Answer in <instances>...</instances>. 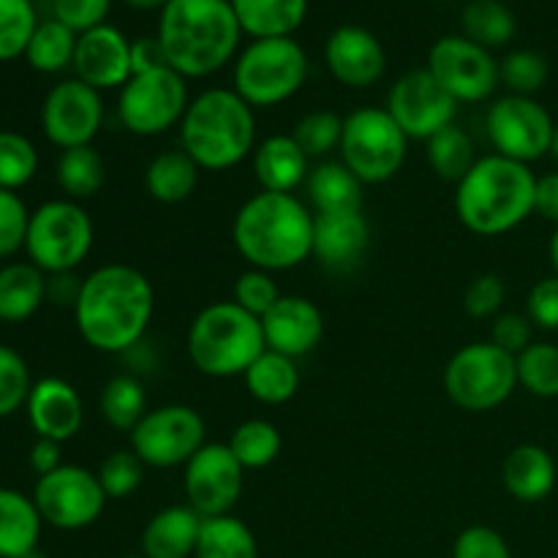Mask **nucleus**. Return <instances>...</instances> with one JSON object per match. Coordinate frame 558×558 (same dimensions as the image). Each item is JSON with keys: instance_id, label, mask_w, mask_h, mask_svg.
Returning <instances> with one entry per match:
<instances>
[{"instance_id": "1", "label": "nucleus", "mask_w": 558, "mask_h": 558, "mask_svg": "<svg viewBox=\"0 0 558 558\" xmlns=\"http://www.w3.org/2000/svg\"><path fill=\"white\" fill-rule=\"evenodd\" d=\"M156 311L150 278L136 267L112 262L85 276L74 322L82 341L104 354H123L145 338Z\"/></svg>"}, {"instance_id": "2", "label": "nucleus", "mask_w": 558, "mask_h": 558, "mask_svg": "<svg viewBox=\"0 0 558 558\" xmlns=\"http://www.w3.org/2000/svg\"><path fill=\"white\" fill-rule=\"evenodd\" d=\"M232 240L238 254L256 270H294L314 254V213L294 194L259 191L240 205Z\"/></svg>"}, {"instance_id": "3", "label": "nucleus", "mask_w": 558, "mask_h": 558, "mask_svg": "<svg viewBox=\"0 0 558 558\" xmlns=\"http://www.w3.org/2000/svg\"><path fill=\"white\" fill-rule=\"evenodd\" d=\"M156 36L180 76L205 80L234 58L243 27L229 0H169Z\"/></svg>"}, {"instance_id": "4", "label": "nucleus", "mask_w": 558, "mask_h": 558, "mask_svg": "<svg viewBox=\"0 0 558 558\" xmlns=\"http://www.w3.org/2000/svg\"><path fill=\"white\" fill-rule=\"evenodd\" d=\"M537 174L529 163L490 153L480 156L456 189V213L469 232L499 238L534 216Z\"/></svg>"}, {"instance_id": "5", "label": "nucleus", "mask_w": 558, "mask_h": 558, "mask_svg": "<svg viewBox=\"0 0 558 558\" xmlns=\"http://www.w3.org/2000/svg\"><path fill=\"white\" fill-rule=\"evenodd\" d=\"M180 147L207 172H227L256 150L254 107L234 87H210L191 98L180 120Z\"/></svg>"}, {"instance_id": "6", "label": "nucleus", "mask_w": 558, "mask_h": 558, "mask_svg": "<svg viewBox=\"0 0 558 558\" xmlns=\"http://www.w3.org/2000/svg\"><path fill=\"white\" fill-rule=\"evenodd\" d=\"M185 349L199 374L213 379L243 376L267 349L259 316L240 308L234 300L210 303L191 319Z\"/></svg>"}, {"instance_id": "7", "label": "nucleus", "mask_w": 558, "mask_h": 558, "mask_svg": "<svg viewBox=\"0 0 558 558\" xmlns=\"http://www.w3.org/2000/svg\"><path fill=\"white\" fill-rule=\"evenodd\" d=\"M308 54L289 38H254L234 63V93L254 109L278 107L303 90Z\"/></svg>"}, {"instance_id": "8", "label": "nucleus", "mask_w": 558, "mask_h": 558, "mask_svg": "<svg viewBox=\"0 0 558 558\" xmlns=\"http://www.w3.org/2000/svg\"><path fill=\"white\" fill-rule=\"evenodd\" d=\"M441 381L447 398L463 412H494L518 390V365L496 343L474 341L452 354Z\"/></svg>"}, {"instance_id": "9", "label": "nucleus", "mask_w": 558, "mask_h": 558, "mask_svg": "<svg viewBox=\"0 0 558 558\" xmlns=\"http://www.w3.org/2000/svg\"><path fill=\"white\" fill-rule=\"evenodd\" d=\"M96 240L93 218L80 202L49 199L31 213L25 254L47 276L74 272Z\"/></svg>"}, {"instance_id": "10", "label": "nucleus", "mask_w": 558, "mask_h": 558, "mask_svg": "<svg viewBox=\"0 0 558 558\" xmlns=\"http://www.w3.org/2000/svg\"><path fill=\"white\" fill-rule=\"evenodd\" d=\"M409 136L385 107H360L343 118L341 161L363 185H381L401 172Z\"/></svg>"}, {"instance_id": "11", "label": "nucleus", "mask_w": 558, "mask_h": 558, "mask_svg": "<svg viewBox=\"0 0 558 558\" xmlns=\"http://www.w3.org/2000/svg\"><path fill=\"white\" fill-rule=\"evenodd\" d=\"M189 85L174 69L134 74L118 96V118L136 136H161L180 125L189 109Z\"/></svg>"}, {"instance_id": "12", "label": "nucleus", "mask_w": 558, "mask_h": 558, "mask_svg": "<svg viewBox=\"0 0 558 558\" xmlns=\"http://www.w3.org/2000/svg\"><path fill=\"white\" fill-rule=\"evenodd\" d=\"M205 417L185 403H167L150 409L129 434L131 450L150 469L185 466L205 441Z\"/></svg>"}, {"instance_id": "13", "label": "nucleus", "mask_w": 558, "mask_h": 558, "mask_svg": "<svg viewBox=\"0 0 558 558\" xmlns=\"http://www.w3.org/2000/svg\"><path fill=\"white\" fill-rule=\"evenodd\" d=\"M485 131L499 156L532 167L539 158L550 156L556 123L537 98L507 93L490 104L485 114Z\"/></svg>"}, {"instance_id": "14", "label": "nucleus", "mask_w": 558, "mask_h": 558, "mask_svg": "<svg viewBox=\"0 0 558 558\" xmlns=\"http://www.w3.org/2000/svg\"><path fill=\"white\" fill-rule=\"evenodd\" d=\"M33 501L44 523L60 532H80L101 518L107 494L98 483V474H93L90 469L63 463L52 474L38 477Z\"/></svg>"}, {"instance_id": "15", "label": "nucleus", "mask_w": 558, "mask_h": 558, "mask_svg": "<svg viewBox=\"0 0 558 558\" xmlns=\"http://www.w3.org/2000/svg\"><path fill=\"white\" fill-rule=\"evenodd\" d=\"M425 69L458 104L488 101L499 87V63L490 49L466 36H441L430 47Z\"/></svg>"}, {"instance_id": "16", "label": "nucleus", "mask_w": 558, "mask_h": 558, "mask_svg": "<svg viewBox=\"0 0 558 558\" xmlns=\"http://www.w3.org/2000/svg\"><path fill=\"white\" fill-rule=\"evenodd\" d=\"M245 469L232 456L229 445H205L183 466L185 505L202 518L232 515L243 496Z\"/></svg>"}, {"instance_id": "17", "label": "nucleus", "mask_w": 558, "mask_h": 558, "mask_svg": "<svg viewBox=\"0 0 558 558\" xmlns=\"http://www.w3.org/2000/svg\"><path fill=\"white\" fill-rule=\"evenodd\" d=\"M385 109L409 140L428 142L441 129L456 123L458 101L428 69H417L396 80Z\"/></svg>"}, {"instance_id": "18", "label": "nucleus", "mask_w": 558, "mask_h": 558, "mask_svg": "<svg viewBox=\"0 0 558 558\" xmlns=\"http://www.w3.org/2000/svg\"><path fill=\"white\" fill-rule=\"evenodd\" d=\"M104 125L101 90L82 80H63L47 93L41 104V131L54 147L93 145Z\"/></svg>"}, {"instance_id": "19", "label": "nucleus", "mask_w": 558, "mask_h": 558, "mask_svg": "<svg viewBox=\"0 0 558 558\" xmlns=\"http://www.w3.org/2000/svg\"><path fill=\"white\" fill-rule=\"evenodd\" d=\"M325 60L330 74L354 90L376 85L387 71L385 47L368 27L360 25L336 27L325 44Z\"/></svg>"}, {"instance_id": "20", "label": "nucleus", "mask_w": 558, "mask_h": 558, "mask_svg": "<svg viewBox=\"0 0 558 558\" xmlns=\"http://www.w3.org/2000/svg\"><path fill=\"white\" fill-rule=\"evenodd\" d=\"M267 349L298 360L314 352L325 338V314L319 305L300 294H283L265 316H262Z\"/></svg>"}, {"instance_id": "21", "label": "nucleus", "mask_w": 558, "mask_h": 558, "mask_svg": "<svg viewBox=\"0 0 558 558\" xmlns=\"http://www.w3.org/2000/svg\"><path fill=\"white\" fill-rule=\"evenodd\" d=\"M74 74L96 90H114L131 80V41L112 25L80 33L74 52Z\"/></svg>"}, {"instance_id": "22", "label": "nucleus", "mask_w": 558, "mask_h": 558, "mask_svg": "<svg viewBox=\"0 0 558 558\" xmlns=\"http://www.w3.org/2000/svg\"><path fill=\"white\" fill-rule=\"evenodd\" d=\"M27 423L36 430L38 439L69 441L80 434L85 423V407L74 385H69L60 376H44L33 381V390L27 396Z\"/></svg>"}, {"instance_id": "23", "label": "nucleus", "mask_w": 558, "mask_h": 558, "mask_svg": "<svg viewBox=\"0 0 558 558\" xmlns=\"http://www.w3.org/2000/svg\"><path fill=\"white\" fill-rule=\"evenodd\" d=\"M371 245V223L363 210L316 213L314 254L327 270H352L360 265Z\"/></svg>"}, {"instance_id": "24", "label": "nucleus", "mask_w": 558, "mask_h": 558, "mask_svg": "<svg viewBox=\"0 0 558 558\" xmlns=\"http://www.w3.org/2000/svg\"><path fill=\"white\" fill-rule=\"evenodd\" d=\"M254 178L262 191L270 194H294L308 180V161L303 147L292 134H272L262 140L254 150Z\"/></svg>"}, {"instance_id": "25", "label": "nucleus", "mask_w": 558, "mask_h": 558, "mask_svg": "<svg viewBox=\"0 0 558 558\" xmlns=\"http://www.w3.org/2000/svg\"><path fill=\"white\" fill-rule=\"evenodd\" d=\"M556 461L545 447L518 445L507 452L501 463V483L515 501L537 505L548 499L556 488Z\"/></svg>"}, {"instance_id": "26", "label": "nucleus", "mask_w": 558, "mask_h": 558, "mask_svg": "<svg viewBox=\"0 0 558 558\" xmlns=\"http://www.w3.org/2000/svg\"><path fill=\"white\" fill-rule=\"evenodd\" d=\"M205 518L189 505H174L147 521L140 539V554L147 558H191L199 543Z\"/></svg>"}, {"instance_id": "27", "label": "nucleus", "mask_w": 558, "mask_h": 558, "mask_svg": "<svg viewBox=\"0 0 558 558\" xmlns=\"http://www.w3.org/2000/svg\"><path fill=\"white\" fill-rule=\"evenodd\" d=\"M41 526V512L33 496L14 488H0V558L36 554Z\"/></svg>"}, {"instance_id": "28", "label": "nucleus", "mask_w": 558, "mask_h": 558, "mask_svg": "<svg viewBox=\"0 0 558 558\" xmlns=\"http://www.w3.org/2000/svg\"><path fill=\"white\" fill-rule=\"evenodd\" d=\"M47 303V272L33 262H9L0 267V322L20 325Z\"/></svg>"}, {"instance_id": "29", "label": "nucleus", "mask_w": 558, "mask_h": 558, "mask_svg": "<svg viewBox=\"0 0 558 558\" xmlns=\"http://www.w3.org/2000/svg\"><path fill=\"white\" fill-rule=\"evenodd\" d=\"M243 33L254 38H289L308 14V0H229Z\"/></svg>"}, {"instance_id": "30", "label": "nucleus", "mask_w": 558, "mask_h": 558, "mask_svg": "<svg viewBox=\"0 0 558 558\" xmlns=\"http://www.w3.org/2000/svg\"><path fill=\"white\" fill-rule=\"evenodd\" d=\"M305 191L316 213L363 210V183L343 161L316 163L305 180Z\"/></svg>"}, {"instance_id": "31", "label": "nucleus", "mask_w": 558, "mask_h": 558, "mask_svg": "<svg viewBox=\"0 0 558 558\" xmlns=\"http://www.w3.org/2000/svg\"><path fill=\"white\" fill-rule=\"evenodd\" d=\"M199 172L194 158L183 150H163L147 163L145 169V191L161 205H180V202L191 199V194L199 185Z\"/></svg>"}, {"instance_id": "32", "label": "nucleus", "mask_w": 558, "mask_h": 558, "mask_svg": "<svg viewBox=\"0 0 558 558\" xmlns=\"http://www.w3.org/2000/svg\"><path fill=\"white\" fill-rule=\"evenodd\" d=\"M245 390L254 401L265 407H281L289 403L300 390V368L292 357L265 349L243 374Z\"/></svg>"}, {"instance_id": "33", "label": "nucleus", "mask_w": 558, "mask_h": 558, "mask_svg": "<svg viewBox=\"0 0 558 558\" xmlns=\"http://www.w3.org/2000/svg\"><path fill=\"white\" fill-rule=\"evenodd\" d=\"M98 412H101L104 423L114 430H131L140 425L147 409V390L142 385L140 376L134 374H118L101 387V398H98Z\"/></svg>"}, {"instance_id": "34", "label": "nucleus", "mask_w": 558, "mask_h": 558, "mask_svg": "<svg viewBox=\"0 0 558 558\" xmlns=\"http://www.w3.org/2000/svg\"><path fill=\"white\" fill-rule=\"evenodd\" d=\"M54 178H58V185L69 199H90L107 183V163L93 145L71 147V150L60 153Z\"/></svg>"}, {"instance_id": "35", "label": "nucleus", "mask_w": 558, "mask_h": 558, "mask_svg": "<svg viewBox=\"0 0 558 558\" xmlns=\"http://www.w3.org/2000/svg\"><path fill=\"white\" fill-rule=\"evenodd\" d=\"M194 558H259V545L240 518H205Z\"/></svg>"}, {"instance_id": "36", "label": "nucleus", "mask_w": 558, "mask_h": 558, "mask_svg": "<svg viewBox=\"0 0 558 558\" xmlns=\"http://www.w3.org/2000/svg\"><path fill=\"white\" fill-rule=\"evenodd\" d=\"M425 158H428L430 169L439 174L447 183H461L469 174V169L477 163V150H474V142L461 125H447L439 134L430 136L425 142Z\"/></svg>"}, {"instance_id": "37", "label": "nucleus", "mask_w": 558, "mask_h": 558, "mask_svg": "<svg viewBox=\"0 0 558 558\" xmlns=\"http://www.w3.org/2000/svg\"><path fill=\"white\" fill-rule=\"evenodd\" d=\"M76 38H80V33L65 27L54 16L47 22H38L36 33L25 49V60L38 74H60L63 69L74 65Z\"/></svg>"}, {"instance_id": "38", "label": "nucleus", "mask_w": 558, "mask_h": 558, "mask_svg": "<svg viewBox=\"0 0 558 558\" xmlns=\"http://www.w3.org/2000/svg\"><path fill=\"white\" fill-rule=\"evenodd\" d=\"M463 36L485 49L505 47L515 38V14L501 0H472L461 14Z\"/></svg>"}, {"instance_id": "39", "label": "nucleus", "mask_w": 558, "mask_h": 558, "mask_svg": "<svg viewBox=\"0 0 558 558\" xmlns=\"http://www.w3.org/2000/svg\"><path fill=\"white\" fill-rule=\"evenodd\" d=\"M227 445L245 472H256V469H267L270 463H276V458L281 456L283 439L281 430L270 420H245L232 430Z\"/></svg>"}, {"instance_id": "40", "label": "nucleus", "mask_w": 558, "mask_h": 558, "mask_svg": "<svg viewBox=\"0 0 558 558\" xmlns=\"http://www.w3.org/2000/svg\"><path fill=\"white\" fill-rule=\"evenodd\" d=\"M518 387L534 398H558V347L550 341H534L515 357Z\"/></svg>"}, {"instance_id": "41", "label": "nucleus", "mask_w": 558, "mask_h": 558, "mask_svg": "<svg viewBox=\"0 0 558 558\" xmlns=\"http://www.w3.org/2000/svg\"><path fill=\"white\" fill-rule=\"evenodd\" d=\"M38 150L20 131H0V191H20L36 178Z\"/></svg>"}, {"instance_id": "42", "label": "nucleus", "mask_w": 558, "mask_h": 558, "mask_svg": "<svg viewBox=\"0 0 558 558\" xmlns=\"http://www.w3.org/2000/svg\"><path fill=\"white\" fill-rule=\"evenodd\" d=\"M36 27L38 16L31 0H0V63L25 58Z\"/></svg>"}, {"instance_id": "43", "label": "nucleus", "mask_w": 558, "mask_h": 558, "mask_svg": "<svg viewBox=\"0 0 558 558\" xmlns=\"http://www.w3.org/2000/svg\"><path fill=\"white\" fill-rule=\"evenodd\" d=\"M294 142L303 147L308 158H325L332 150L341 147L343 136V118L327 109H316V112L303 114L292 129Z\"/></svg>"}, {"instance_id": "44", "label": "nucleus", "mask_w": 558, "mask_h": 558, "mask_svg": "<svg viewBox=\"0 0 558 558\" xmlns=\"http://www.w3.org/2000/svg\"><path fill=\"white\" fill-rule=\"evenodd\" d=\"M550 65L545 54L534 52V49H515V52L505 54L499 63V80L512 96H532L543 90L548 82Z\"/></svg>"}, {"instance_id": "45", "label": "nucleus", "mask_w": 558, "mask_h": 558, "mask_svg": "<svg viewBox=\"0 0 558 558\" xmlns=\"http://www.w3.org/2000/svg\"><path fill=\"white\" fill-rule=\"evenodd\" d=\"M147 466L134 450H114L98 466V483H101L107 499H129L131 494L142 488L145 483Z\"/></svg>"}, {"instance_id": "46", "label": "nucleus", "mask_w": 558, "mask_h": 558, "mask_svg": "<svg viewBox=\"0 0 558 558\" xmlns=\"http://www.w3.org/2000/svg\"><path fill=\"white\" fill-rule=\"evenodd\" d=\"M33 390L31 368L16 349L0 343V417H11L27 403Z\"/></svg>"}, {"instance_id": "47", "label": "nucleus", "mask_w": 558, "mask_h": 558, "mask_svg": "<svg viewBox=\"0 0 558 558\" xmlns=\"http://www.w3.org/2000/svg\"><path fill=\"white\" fill-rule=\"evenodd\" d=\"M281 289H278L272 272L256 270V267H248L245 272H240L238 281H234V303L243 311L254 316H265L272 305L281 300Z\"/></svg>"}, {"instance_id": "48", "label": "nucleus", "mask_w": 558, "mask_h": 558, "mask_svg": "<svg viewBox=\"0 0 558 558\" xmlns=\"http://www.w3.org/2000/svg\"><path fill=\"white\" fill-rule=\"evenodd\" d=\"M31 210L16 191H0V259H11L25 248Z\"/></svg>"}, {"instance_id": "49", "label": "nucleus", "mask_w": 558, "mask_h": 558, "mask_svg": "<svg viewBox=\"0 0 558 558\" xmlns=\"http://www.w3.org/2000/svg\"><path fill=\"white\" fill-rule=\"evenodd\" d=\"M507 287L501 281V276L496 272H483V276L474 278L466 287L463 294V308L472 319H496L501 314V305H505Z\"/></svg>"}, {"instance_id": "50", "label": "nucleus", "mask_w": 558, "mask_h": 558, "mask_svg": "<svg viewBox=\"0 0 558 558\" xmlns=\"http://www.w3.org/2000/svg\"><path fill=\"white\" fill-rule=\"evenodd\" d=\"M452 558H512L510 545L496 529L469 526L452 545Z\"/></svg>"}, {"instance_id": "51", "label": "nucleus", "mask_w": 558, "mask_h": 558, "mask_svg": "<svg viewBox=\"0 0 558 558\" xmlns=\"http://www.w3.org/2000/svg\"><path fill=\"white\" fill-rule=\"evenodd\" d=\"M112 0H52L54 20L63 22L74 33H87L98 25H107Z\"/></svg>"}, {"instance_id": "52", "label": "nucleus", "mask_w": 558, "mask_h": 558, "mask_svg": "<svg viewBox=\"0 0 558 558\" xmlns=\"http://www.w3.org/2000/svg\"><path fill=\"white\" fill-rule=\"evenodd\" d=\"M490 343L505 349L507 354L518 357L526 347L534 343V325L526 314H499L490 319Z\"/></svg>"}, {"instance_id": "53", "label": "nucleus", "mask_w": 558, "mask_h": 558, "mask_svg": "<svg viewBox=\"0 0 558 558\" xmlns=\"http://www.w3.org/2000/svg\"><path fill=\"white\" fill-rule=\"evenodd\" d=\"M526 316L534 327L545 332H558V276L539 278L526 298Z\"/></svg>"}, {"instance_id": "54", "label": "nucleus", "mask_w": 558, "mask_h": 558, "mask_svg": "<svg viewBox=\"0 0 558 558\" xmlns=\"http://www.w3.org/2000/svg\"><path fill=\"white\" fill-rule=\"evenodd\" d=\"M167 65H169L167 52H163L158 36H145L131 41V76L167 69ZM169 69H172V65H169Z\"/></svg>"}, {"instance_id": "55", "label": "nucleus", "mask_w": 558, "mask_h": 558, "mask_svg": "<svg viewBox=\"0 0 558 558\" xmlns=\"http://www.w3.org/2000/svg\"><path fill=\"white\" fill-rule=\"evenodd\" d=\"M82 281L76 272H54V276H47V300H52L54 305H69L74 308L76 300H80Z\"/></svg>"}, {"instance_id": "56", "label": "nucleus", "mask_w": 558, "mask_h": 558, "mask_svg": "<svg viewBox=\"0 0 558 558\" xmlns=\"http://www.w3.org/2000/svg\"><path fill=\"white\" fill-rule=\"evenodd\" d=\"M534 213L545 221L558 227V172H548L537 178V191H534Z\"/></svg>"}, {"instance_id": "57", "label": "nucleus", "mask_w": 558, "mask_h": 558, "mask_svg": "<svg viewBox=\"0 0 558 558\" xmlns=\"http://www.w3.org/2000/svg\"><path fill=\"white\" fill-rule=\"evenodd\" d=\"M27 463H31V469L38 477L52 474L54 469L63 466V461H60V441L36 439V445L31 447V456H27Z\"/></svg>"}, {"instance_id": "58", "label": "nucleus", "mask_w": 558, "mask_h": 558, "mask_svg": "<svg viewBox=\"0 0 558 558\" xmlns=\"http://www.w3.org/2000/svg\"><path fill=\"white\" fill-rule=\"evenodd\" d=\"M131 9H140V11H150V9H163L169 0H125Z\"/></svg>"}, {"instance_id": "59", "label": "nucleus", "mask_w": 558, "mask_h": 558, "mask_svg": "<svg viewBox=\"0 0 558 558\" xmlns=\"http://www.w3.org/2000/svg\"><path fill=\"white\" fill-rule=\"evenodd\" d=\"M548 254H550V265H554V272L558 276V227L554 229V234H550Z\"/></svg>"}, {"instance_id": "60", "label": "nucleus", "mask_w": 558, "mask_h": 558, "mask_svg": "<svg viewBox=\"0 0 558 558\" xmlns=\"http://www.w3.org/2000/svg\"><path fill=\"white\" fill-rule=\"evenodd\" d=\"M550 156L558 161V123H556V131H554V145H550Z\"/></svg>"}, {"instance_id": "61", "label": "nucleus", "mask_w": 558, "mask_h": 558, "mask_svg": "<svg viewBox=\"0 0 558 558\" xmlns=\"http://www.w3.org/2000/svg\"><path fill=\"white\" fill-rule=\"evenodd\" d=\"M123 558H147L145 554H125Z\"/></svg>"}, {"instance_id": "62", "label": "nucleus", "mask_w": 558, "mask_h": 558, "mask_svg": "<svg viewBox=\"0 0 558 558\" xmlns=\"http://www.w3.org/2000/svg\"><path fill=\"white\" fill-rule=\"evenodd\" d=\"M25 558H47V556H41V554H31V556H25Z\"/></svg>"}]
</instances>
